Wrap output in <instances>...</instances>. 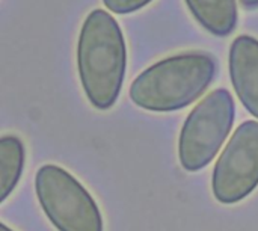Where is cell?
I'll use <instances>...</instances> for the list:
<instances>
[{"mask_svg": "<svg viewBox=\"0 0 258 231\" xmlns=\"http://www.w3.org/2000/svg\"><path fill=\"white\" fill-rule=\"evenodd\" d=\"M258 188V123H242L219 156L212 177L213 197L236 204Z\"/></svg>", "mask_w": 258, "mask_h": 231, "instance_id": "5b68a950", "label": "cell"}, {"mask_svg": "<svg viewBox=\"0 0 258 231\" xmlns=\"http://www.w3.org/2000/svg\"><path fill=\"white\" fill-rule=\"evenodd\" d=\"M153 0H103L106 8L115 14H130L147 6Z\"/></svg>", "mask_w": 258, "mask_h": 231, "instance_id": "9c48e42d", "label": "cell"}, {"mask_svg": "<svg viewBox=\"0 0 258 231\" xmlns=\"http://www.w3.org/2000/svg\"><path fill=\"white\" fill-rule=\"evenodd\" d=\"M236 118L233 95L221 88L200 101L186 118L178 138L180 165L197 172L206 168L228 138Z\"/></svg>", "mask_w": 258, "mask_h": 231, "instance_id": "277c9868", "label": "cell"}, {"mask_svg": "<svg viewBox=\"0 0 258 231\" xmlns=\"http://www.w3.org/2000/svg\"><path fill=\"white\" fill-rule=\"evenodd\" d=\"M38 203L57 231H103L97 201L67 169L44 165L35 176Z\"/></svg>", "mask_w": 258, "mask_h": 231, "instance_id": "3957f363", "label": "cell"}, {"mask_svg": "<svg viewBox=\"0 0 258 231\" xmlns=\"http://www.w3.org/2000/svg\"><path fill=\"white\" fill-rule=\"evenodd\" d=\"M125 62V42L118 21L106 11L94 9L80 29L77 70L83 92L95 109L107 110L116 103Z\"/></svg>", "mask_w": 258, "mask_h": 231, "instance_id": "6da1fadb", "label": "cell"}, {"mask_svg": "<svg viewBox=\"0 0 258 231\" xmlns=\"http://www.w3.org/2000/svg\"><path fill=\"white\" fill-rule=\"evenodd\" d=\"M216 73L210 54L187 51L156 62L132 83V101L150 112H175L197 101Z\"/></svg>", "mask_w": 258, "mask_h": 231, "instance_id": "7a4b0ae2", "label": "cell"}, {"mask_svg": "<svg viewBox=\"0 0 258 231\" xmlns=\"http://www.w3.org/2000/svg\"><path fill=\"white\" fill-rule=\"evenodd\" d=\"M233 88L249 113L258 118V39L249 35L237 36L228 56Z\"/></svg>", "mask_w": 258, "mask_h": 231, "instance_id": "8992f818", "label": "cell"}, {"mask_svg": "<svg viewBox=\"0 0 258 231\" xmlns=\"http://www.w3.org/2000/svg\"><path fill=\"white\" fill-rule=\"evenodd\" d=\"M242 6L245 9H255L258 8V0H240Z\"/></svg>", "mask_w": 258, "mask_h": 231, "instance_id": "30bf717a", "label": "cell"}, {"mask_svg": "<svg viewBox=\"0 0 258 231\" xmlns=\"http://www.w3.org/2000/svg\"><path fill=\"white\" fill-rule=\"evenodd\" d=\"M0 228H2V231H14V230H12V228H9V227H8L6 224H3V222H2Z\"/></svg>", "mask_w": 258, "mask_h": 231, "instance_id": "8fae6325", "label": "cell"}, {"mask_svg": "<svg viewBox=\"0 0 258 231\" xmlns=\"http://www.w3.org/2000/svg\"><path fill=\"white\" fill-rule=\"evenodd\" d=\"M26 151L21 139L14 135H5L0 139V201H6L8 197L17 188L23 168Z\"/></svg>", "mask_w": 258, "mask_h": 231, "instance_id": "ba28073f", "label": "cell"}, {"mask_svg": "<svg viewBox=\"0 0 258 231\" xmlns=\"http://www.w3.org/2000/svg\"><path fill=\"white\" fill-rule=\"evenodd\" d=\"M195 20L216 36L230 35L237 24L236 0H184Z\"/></svg>", "mask_w": 258, "mask_h": 231, "instance_id": "52a82bcc", "label": "cell"}]
</instances>
